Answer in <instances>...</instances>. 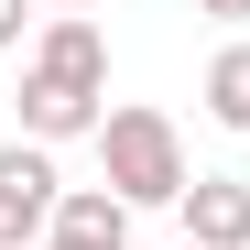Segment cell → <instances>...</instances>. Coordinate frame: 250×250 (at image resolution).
<instances>
[{"instance_id":"6da1fadb","label":"cell","mask_w":250,"mask_h":250,"mask_svg":"<svg viewBox=\"0 0 250 250\" xmlns=\"http://www.w3.org/2000/svg\"><path fill=\"white\" fill-rule=\"evenodd\" d=\"M98 163H109V196L120 207H185V142L163 109H109L98 120Z\"/></svg>"},{"instance_id":"7a4b0ae2","label":"cell","mask_w":250,"mask_h":250,"mask_svg":"<svg viewBox=\"0 0 250 250\" xmlns=\"http://www.w3.org/2000/svg\"><path fill=\"white\" fill-rule=\"evenodd\" d=\"M55 207H65L55 152H44V142H11V152H0V250H22V239H55Z\"/></svg>"},{"instance_id":"3957f363","label":"cell","mask_w":250,"mask_h":250,"mask_svg":"<svg viewBox=\"0 0 250 250\" xmlns=\"http://www.w3.org/2000/svg\"><path fill=\"white\" fill-rule=\"evenodd\" d=\"M33 76H44V87H76V98H109V33L76 22V11H55L33 33Z\"/></svg>"},{"instance_id":"277c9868","label":"cell","mask_w":250,"mask_h":250,"mask_svg":"<svg viewBox=\"0 0 250 250\" xmlns=\"http://www.w3.org/2000/svg\"><path fill=\"white\" fill-rule=\"evenodd\" d=\"M185 239L196 250H250V185L239 174H196L185 185Z\"/></svg>"},{"instance_id":"5b68a950","label":"cell","mask_w":250,"mask_h":250,"mask_svg":"<svg viewBox=\"0 0 250 250\" xmlns=\"http://www.w3.org/2000/svg\"><path fill=\"white\" fill-rule=\"evenodd\" d=\"M207 120H218V131H250V44H229L207 65Z\"/></svg>"},{"instance_id":"8992f818","label":"cell","mask_w":250,"mask_h":250,"mask_svg":"<svg viewBox=\"0 0 250 250\" xmlns=\"http://www.w3.org/2000/svg\"><path fill=\"white\" fill-rule=\"evenodd\" d=\"M44 250H131V229H55Z\"/></svg>"},{"instance_id":"52a82bcc","label":"cell","mask_w":250,"mask_h":250,"mask_svg":"<svg viewBox=\"0 0 250 250\" xmlns=\"http://www.w3.org/2000/svg\"><path fill=\"white\" fill-rule=\"evenodd\" d=\"M22 22H33V0H0V55L22 44Z\"/></svg>"},{"instance_id":"ba28073f","label":"cell","mask_w":250,"mask_h":250,"mask_svg":"<svg viewBox=\"0 0 250 250\" xmlns=\"http://www.w3.org/2000/svg\"><path fill=\"white\" fill-rule=\"evenodd\" d=\"M196 11H207V22H250V0H196Z\"/></svg>"},{"instance_id":"9c48e42d","label":"cell","mask_w":250,"mask_h":250,"mask_svg":"<svg viewBox=\"0 0 250 250\" xmlns=\"http://www.w3.org/2000/svg\"><path fill=\"white\" fill-rule=\"evenodd\" d=\"M55 11H76V22H87V11H98V0H55Z\"/></svg>"},{"instance_id":"30bf717a","label":"cell","mask_w":250,"mask_h":250,"mask_svg":"<svg viewBox=\"0 0 250 250\" xmlns=\"http://www.w3.org/2000/svg\"><path fill=\"white\" fill-rule=\"evenodd\" d=\"M174 250H196V239H174Z\"/></svg>"}]
</instances>
